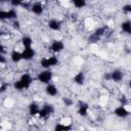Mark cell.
<instances>
[{
    "instance_id": "6da1fadb",
    "label": "cell",
    "mask_w": 131,
    "mask_h": 131,
    "mask_svg": "<svg viewBox=\"0 0 131 131\" xmlns=\"http://www.w3.org/2000/svg\"><path fill=\"white\" fill-rule=\"evenodd\" d=\"M36 79L39 83L46 85L48 83H50L53 79V73L50 69H43V71L39 72L36 76Z\"/></svg>"
},
{
    "instance_id": "7a4b0ae2",
    "label": "cell",
    "mask_w": 131,
    "mask_h": 131,
    "mask_svg": "<svg viewBox=\"0 0 131 131\" xmlns=\"http://www.w3.org/2000/svg\"><path fill=\"white\" fill-rule=\"evenodd\" d=\"M59 63V59L56 55H50L46 57H42L40 59V67L42 69H51L56 67Z\"/></svg>"
},
{
    "instance_id": "3957f363",
    "label": "cell",
    "mask_w": 131,
    "mask_h": 131,
    "mask_svg": "<svg viewBox=\"0 0 131 131\" xmlns=\"http://www.w3.org/2000/svg\"><path fill=\"white\" fill-rule=\"evenodd\" d=\"M129 114H130V108L128 103L121 104L114 110V115L120 119H126L127 117H129Z\"/></svg>"
},
{
    "instance_id": "277c9868",
    "label": "cell",
    "mask_w": 131,
    "mask_h": 131,
    "mask_svg": "<svg viewBox=\"0 0 131 131\" xmlns=\"http://www.w3.org/2000/svg\"><path fill=\"white\" fill-rule=\"evenodd\" d=\"M64 49V43L61 40H53L50 45H49V51H51L52 53L56 54V53H60L61 51H63Z\"/></svg>"
},
{
    "instance_id": "5b68a950",
    "label": "cell",
    "mask_w": 131,
    "mask_h": 131,
    "mask_svg": "<svg viewBox=\"0 0 131 131\" xmlns=\"http://www.w3.org/2000/svg\"><path fill=\"white\" fill-rule=\"evenodd\" d=\"M35 55H36V51L33 47L24 48L21 50V57H23V60H25V61H30V60L34 59Z\"/></svg>"
},
{
    "instance_id": "8992f818",
    "label": "cell",
    "mask_w": 131,
    "mask_h": 131,
    "mask_svg": "<svg viewBox=\"0 0 131 131\" xmlns=\"http://www.w3.org/2000/svg\"><path fill=\"white\" fill-rule=\"evenodd\" d=\"M30 10L35 15H42L44 13L45 8L41 2H35V3H32L30 5Z\"/></svg>"
},
{
    "instance_id": "52a82bcc",
    "label": "cell",
    "mask_w": 131,
    "mask_h": 131,
    "mask_svg": "<svg viewBox=\"0 0 131 131\" xmlns=\"http://www.w3.org/2000/svg\"><path fill=\"white\" fill-rule=\"evenodd\" d=\"M123 79H124V74L121 70L116 69L110 73V81H113L115 83H120L123 81Z\"/></svg>"
},
{
    "instance_id": "ba28073f",
    "label": "cell",
    "mask_w": 131,
    "mask_h": 131,
    "mask_svg": "<svg viewBox=\"0 0 131 131\" xmlns=\"http://www.w3.org/2000/svg\"><path fill=\"white\" fill-rule=\"evenodd\" d=\"M19 81L23 83L25 89L27 90V89H29V88L32 86V84H33V82H34V79H33V77H32L30 74L25 73V74H21V75H20Z\"/></svg>"
},
{
    "instance_id": "9c48e42d",
    "label": "cell",
    "mask_w": 131,
    "mask_h": 131,
    "mask_svg": "<svg viewBox=\"0 0 131 131\" xmlns=\"http://www.w3.org/2000/svg\"><path fill=\"white\" fill-rule=\"evenodd\" d=\"M44 92L46 93V95H48L50 97H54V96H56L58 94V89H57V87L54 84H52L50 82V83H48V84L45 85Z\"/></svg>"
},
{
    "instance_id": "30bf717a",
    "label": "cell",
    "mask_w": 131,
    "mask_h": 131,
    "mask_svg": "<svg viewBox=\"0 0 131 131\" xmlns=\"http://www.w3.org/2000/svg\"><path fill=\"white\" fill-rule=\"evenodd\" d=\"M47 27L53 32H59L61 30V23L56 18H50L47 21Z\"/></svg>"
},
{
    "instance_id": "8fae6325",
    "label": "cell",
    "mask_w": 131,
    "mask_h": 131,
    "mask_svg": "<svg viewBox=\"0 0 131 131\" xmlns=\"http://www.w3.org/2000/svg\"><path fill=\"white\" fill-rule=\"evenodd\" d=\"M9 58L11 60V62L13 63H18L23 60L21 57V50H17V49H13L10 54H9Z\"/></svg>"
},
{
    "instance_id": "7c38bea8",
    "label": "cell",
    "mask_w": 131,
    "mask_h": 131,
    "mask_svg": "<svg viewBox=\"0 0 131 131\" xmlns=\"http://www.w3.org/2000/svg\"><path fill=\"white\" fill-rule=\"evenodd\" d=\"M77 113L79 116L81 117H87L88 116V113H89V105L86 103V102H80L78 107H77Z\"/></svg>"
},
{
    "instance_id": "4fadbf2b",
    "label": "cell",
    "mask_w": 131,
    "mask_h": 131,
    "mask_svg": "<svg viewBox=\"0 0 131 131\" xmlns=\"http://www.w3.org/2000/svg\"><path fill=\"white\" fill-rule=\"evenodd\" d=\"M85 80H86V77H85V74H84L83 72H78V73L75 74V76L73 77L74 83H75L76 85H79V86L84 85Z\"/></svg>"
},
{
    "instance_id": "5bb4252c",
    "label": "cell",
    "mask_w": 131,
    "mask_h": 131,
    "mask_svg": "<svg viewBox=\"0 0 131 131\" xmlns=\"http://www.w3.org/2000/svg\"><path fill=\"white\" fill-rule=\"evenodd\" d=\"M33 44H34V41H33V39H32L31 36L25 35V36L21 37V39H20V45L23 46V48L33 47Z\"/></svg>"
},
{
    "instance_id": "9a60e30c",
    "label": "cell",
    "mask_w": 131,
    "mask_h": 131,
    "mask_svg": "<svg viewBox=\"0 0 131 131\" xmlns=\"http://www.w3.org/2000/svg\"><path fill=\"white\" fill-rule=\"evenodd\" d=\"M39 110H40V106H39V104H38L37 102H35V101L31 102V103L28 105V112H29L30 116H32V117H36L37 114H38V112H39Z\"/></svg>"
},
{
    "instance_id": "2e32d148",
    "label": "cell",
    "mask_w": 131,
    "mask_h": 131,
    "mask_svg": "<svg viewBox=\"0 0 131 131\" xmlns=\"http://www.w3.org/2000/svg\"><path fill=\"white\" fill-rule=\"evenodd\" d=\"M70 3L76 9H82L87 5V0H70Z\"/></svg>"
},
{
    "instance_id": "e0dca14e",
    "label": "cell",
    "mask_w": 131,
    "mask_h": 131,
    "mask_svg": "<svg viewBox=\"0 0 131 131\" xmlns=\"http://www.w3.org/2000/svg\"><path fill=\"white\" fill-rule=\"evenodd\" d=\"M106 32H107V27H106V26H100V27H97V28L94 30L93 34H94L95 36L101 38V37H103V36L106 34Z\"/></svg>"
},
{
    "instance_id": "ac0fdd59",
    "label": "cell",
    "mask_w": 131,
    "mask_h": 131,
    "mask_svg": "<svg viewBox=\"0 0 131 131\" xmlns=\"http://www.w3.org/2000/svg\"><path fill=\"white\" fill-rule=\"evenodd\" d=\"M121 29L124 33H126L127 35H130L131 34V23L129 19L127 20H124L122 24H121Z\"/></svg>"
},
{
    "instance_id": "d6986e66",
    "label": "cell",
    "mask_w": 131,
    "mask_h": 131,
    "mask_svg": "<svg viewBox=\"0 0 131 131\" xmlns=\"http://www.w3.org/2000/svg\"><path fill=\"white\" fill-rule=\"evenodd\" d=\"M73 127L71 125H67L63 123H58L54 126V130L56 131H66V130H71Z\"/></svg>"
},
{
    "instance_id": "ffe728a7",
    "label": "cell",
    "mask_w": 131,
    "mask_h": 131,
    "mask_svg": "<svg viewBox=\"0 0 131 131\" xmlns=\"http://www.w3.org/2000/svg\"><path fill=\"white\" fill-rule=\"evenodd\" d=\"M23 3H24V0H9V4H10L13 8L21 6Z\"/></svg>"
},
{
    "instance_id": "44dd1931",
    "label": "cell",
    "mask_w": 131,
    "mask_h": 131,
    "mask_svg": "<svg viewBox=\"0 0 131 131\" xmlns=\"http://www.w3.org/2000/svg\"><path fill=\"white\" fill-rule=\"evenodd\" d=\"M99 40H100V38H99V37H97V36H95L93 33H92V34L89 36V38H88V41H89V43H90V44L97 43Z\"/></svg>"
},
{
    "instance_id": "7402d4cb",
    "label": "cell",
    "mask_w": 131,
    "mask_h": 131,
    "mask_svg": "<svg viewBox=\"0 0 131 131\" xmlns=\"http://www.w3.org/2000/svg\"><path fill=\"white\" fill-rule=\"evenodd\" d=\"M62 102L66 106H72L74 104V100L70 97H62Z\"/></svg>"
},
{
    "instance_id": "603a6c76",
    "label": "cell",
    "mask_w": 131,
    "mask_h": 131,
    "mask_svg": "<svg viewBox=\"0 0 131 131\" xmlns=\"http://www.w3.org/2000/svg\"><path fill=\"white\" fill-rule=\"evenodd\" d=\"M8 87H9V85H8L7 82H2V83H0V94L5 93V92L7 91V89H8Z\"/></svg>"
},
{
    "instance_id": "cb8c5ba5",
    "label": "cell",
    "mask_w": 131,
    "mask_h": 131,
    "mask_svg": "<svg viewBox=\"0 0 131 131\" xmlns=\"http://www.w3.org/2000/svg\"><path fill=\"white\" fill-rule=\"evenodd\" d=\"M8 20L7 18V10L6 9H0V21Z\"/></svg>"
},
{
    "instance_id": "d4e9b609",
    "label": "cell",
    "mask_w": 131,
    "mask_h": 131,
    "mask_svg": "<svg viewBox=\"0 0 131 131\" xmlns=\"http://www.w3.org/2000/svg\"><path fill=\"white\" fill-rule=\"evenodd\" d=\"M123 12H125V13H130L131 12V5L130 4H125V5H123Z\"/></svg>"
},
{
    "instance_id": "484cf974",
    "label": "cell",
    "mask_w": 131,
    "mask_h": 131,
    "mask_svg": "<svg viewBox=\"0 0 131 131\" xmlns=\"http://www.w3.org/2000/svg\"><path fill=\"white\" fill-rule=\"evenodd\" d=\"M6 61H7V59H6L5 55L3 53H0V64H4V63H6Z\"/></svg>"
},
{
    "instance_id": "4316f807",
    "label": "cell",
    "mask_w": 131,
    "mask_h": 131,
    "mask_svg": "<svg viewBox=\"0 0 131 131\" xmlns=\"http://www.w3.org/2000/svg\"><path fill=\"white\" fill-rule=\"evenodd\" d=\"M6 52V50H5V46L2 44V43H0V53H5Z\"/></svg>"
},
{
    "instance_id": "83f0119b",
    "label": "cell",
    "mask_w": 131,
    "mask_h": 131,
    "mask_svg": "<svg viewBox=\"0 0 131 131\" xmlns=\"http://www.w3.org/2000/svg\"><path fill=\"white\" fill-rule=\"evenodd\" d=\"M1 35H2V34H1V32H0V37H1Z\"/></svg>"
}]
</instances>
